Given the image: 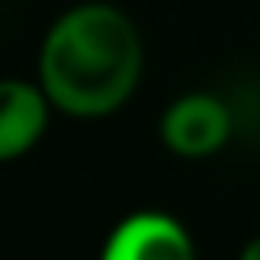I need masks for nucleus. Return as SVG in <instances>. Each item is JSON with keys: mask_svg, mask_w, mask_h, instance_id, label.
Returning a JSON list of instances; mask_svg holds the SVG:
<instances>
[{"mask_svg": "<svg viewBox=\"0 0 260 260\" xmlns=\"http://www.w3.org/2000/svg\"><path fill=\"white\" fill-rule=\"evenodd\" d=\"M237 260H260V234L241 245V256H237Z\"/></svg>", "mask_w": 260, "mask_h": 260, "instance_id": "obj_5", "label": "nucleus"}, {"mask_svg": "<svg viewBox=\"0 0 260 260\" xmlns=\"http://www.w3.org/2000/svg\"><path fill=\"white\" fill-rule=\"evenodd\" d=\"M161 146L184 161L214 157L234 134L230 107L211 92H184L161 115Z\"/></svg>", "mask_w": 260, "mask_h": 260, "instance_id": "obj_2", "label": "nucleus"}, {"mask_svg": "<svg viewBox=\"0 0 260 260\" xmlns=\"http://www.w3.org/2000/svg\"><path fill=\"white\" fill-rule=\"evenodd\" d=\"M138 23L115 4L84 0L50 23L39 46V88L69 119H107L142 81Z\"/></svg>", "mask_w": 260, "mask_h": 260, "instance_id": "obj_1", "label": "nucleus"}, {"mask_svg": "<svg viewBox=\"0 0 260 260\" xmlns=\"http://www.w3.org/2000/svg\"><path fill=\"white\" fill-rule=\"evenodd\" d=\"M50 115L54 107L39 84L4 77L0 81V165L31 153L46 134Z\"/></svg>", "mask_w": 260, "mask_h": 260, "instance_id": "obj_4", "label": "nucleus"}, {"mask_svg": "<svg viewBox=\"0 0 260 260\" xmlns=\"http://www.w3.org/2000/svg\"><path fill=\"white\" fill-rule=\"evenodd\" d=\"M100 260H199L180 218L165 211H134L107 234Z\"/></svg>", "mask_w": 260, "mask_h": 260, "instance_id": "obj_3", "label": "nucleus"}]
</instances>
